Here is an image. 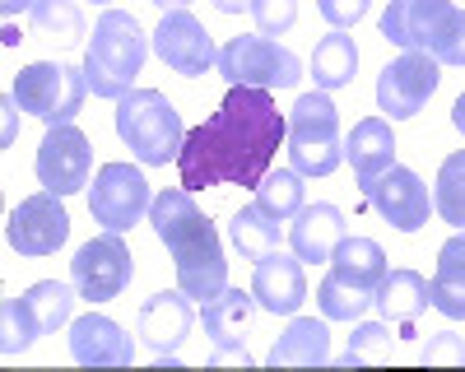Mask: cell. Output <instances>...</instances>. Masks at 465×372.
<instances>
[{"mask_svg": "<svg viewBox=\"0 0 465 372\" xmlns=\"http://www.w3.org/2000/svg\"><path fill=\"white\" fill-rule=\"evenodd\" d=\"M354 70H359L354 37H349L344 28H331L317 43V52H312V80H317V89H326V93L349 89V84H354Z\"/></svg>", "mask_w": 465, "mask_h": 372, "instance_id": "484cf974", "label": "cell"}, {"mask_svg": "<svg viewBox=\"0 0 465 372\" xmlns=\"http://www.w3.org/2000/svg\"><path fill=\"white\" fill-rule=\"evenodd\" d=\"M344 159L354 163V177H359V191L368 196L372 181L396 163V135H391V122L386 117H368L349 131L344 140Z\"/></svg>", "mask_w": 465, "mask_h": 372, "instance_id": "44dd1931", "label": "cell"}, {"mask_svg": "<svg viewBox=\"0 0 465 372\" xmlns=\"http://www.w3.org/2000/svg\"><path fill=\"white\" fill-rule=\"evenodd\" d=\"M372 308L381 312V321L391 326H414L423 312H429V279L419 270H386V279L377 284V298Z\"/></svg>", "mask_w": 465, "mask_h": 372, "instance_id": "603a6c76", "label": "cell"}, {"mask_svg": "<svg viewBox=\"0 0 465 372\" xmlns=\"http://www.w3.org/2000/svg\"><path fill=\"white\" fill-rule=\"evenodd\" d=\"M270 367H322L331 363V330L317 317H293L289 330L280 335L265 354Z\"/></svg>", "mask_w": 465, "mask_h": 372, "instance_id": "7402d4cb", "label": "cell"}, {"mask_svg": "<svg viewBox=\"0 0 465 372\" xmlns=\"http://www.w3.org/2000/svg\"><path fill=\"white\" fill-rule=\"evenodd\" d=\"M368 5L372 0H317V10H322V19L331 28H354L368 15Z\"/></svg>", "mask_w": 465, "mask_h": 372, "instance_id": "e575fe53", "label": "cell"}, {"mask_svg": "<svg viewBox=\"0 0 465 372\" xmlns=\"http://www.w3.org/2000/svg\"><path fill=\"white\" fill-rule=\"evenodd\" d=\"M252 308H256L252 289H223V293H214L205 303V335L219 349L242 345V330L252 321Z\"/></svg>", "mask_w": 465, "mask_h": 372, "instance_id": "4316f807", "label": "cell"}, {"mask_svg": "<svg viewBox=\"0 0 465 372\" xmlns=\"http://www.w3.org/2000/svg\"><path fill=\"white\" fill-rule=\"evenodd\" d=\"M391 354H396L391 321H368V326H359L354 335H349L340 363L344 367H354V363H381V358H391Z\"/></svg>", "mask_w": 465, "mask_h": 372, "instance_id": "1f68e13d", "label": "cell"}, {"mask_svg": "<svg viewBox=\"0 0 465 372\" xmlns=\"http://www.w3.org/2000/svg\"><path fill=\"white\" fill-rule=\"evenodd\" d=\"M214 363H242V367H247V363H252V354H247V345H228V349H219V354H214Z\"/></svg>", "mask_w": 465, "mask_h": 372, "instance_id": "8d00e7d4", "label": "cell"}, {"mask_svg": "<svg viewBox=\"0 0 465 372\" xmlns=\"http://www.w3.org/2000/svg\"><path fill=\"white\" fill-rule=\"evenodd\" d=\"M381 37L401 52H429L438 65H465V10L456 0H391Z\"/></svg>", "mask_w": 465, "mask_h": 372, "instance_id": "3957f363", "label": "cell"}, {"mask_svg": "<svg viewBox=\"0 0 465 372\" xmlns=\"http://www.w3.org/2000/svg\"><path fill=\"white\" fill-rule=\"evenodd\" d=\"M433 210L451 223V229H465V149L442 159L438 186H433Z\"/></svg>", "mask_w": 465, "mask_h": 372, "instance_id": "4dcf8cb0", "label": "cell"}, {"mask_svg": "<svg viewBox=\"0 0 465 372\" xmlns=\"http://www.w3.org/2000/svg\"><path fill=\"white\" fill-rule=\"evenodd\" d=\"M210 5L219 15H242V10H252V0H210Z\"/></svg>", "mask_w": 465, "mask_h": 372, "instance_id": "74e56055", "label": "cell"}, {"mask_svg": "<svg viewBox=\"0 0 465 372\" xmlns=\"http://www.w3.org/2000/svg\"><path fill=\"white\" fill-rule=\"evenodd\" d=\"M15 103L28 112V117L47 122V126H65L80 117L84 107V93H89V80H84V65L74 70L65 61H33L19 70L15 80Z\"/></svg>", "mask_w": 465, "mask_h": 372, "instance_id": "ba28073f", "label": "cell"}, {"mask_svg": "<svg viewBox=\"0 0 465 372\" xmlns=\"http://www.w3.org/2000/svg\"><path fill=\"white\" fill-rule=\"evenodd\" d=\"M228 238L247 260H261L280 247V219L265 214L261 205H242L238 214L228 219Z\"/></svg>", "mask_w": 465, "mask_h": 372, "instance_id": "83f0119b", "label": "cell"}, {"mask_svg": "<svg viewBox=\"0 0 465 372\" xmlns=\"http://www.w3.org/2000/svg\"><path fill=\"white\" fill-rule=\"evenodd\" d=\"M252 19L261 37H284L298 24V0H252Z\"/></svg>", "mask_w": 465, "mask_h": 372, "instance_id": "836d02e7", "label": "cell"}, {"mask_svg": "<svg viewBox=\"0 0 465 372\" xmlns=\"http://www.w3.org/2000/svg\"><path fill=\"white\" fill-rule=\"evenodd\" d=\"M153 5H159V10H186L191 0H153Z\"/></svg>", "mask_w": 465, "mask_h": 372, "instance_id": "ab89813d", "label": "cell"}, {"mask_svg": "<svg viewBox=\"0 0 465 372\" xmlns=\"http://www.w3.org/2000/svg\"><path fill=\"white\" fill-rule=\"evenodd\" d=\"M419 358L423 363H465V340L451 330H438V335H429V345H423Z\"/></svg>", "mask_w": 465, "mask_h": 372, "instance_id": "d590c367", "label": "cell"}, {"mask_svg": "<svg viewBox=\"0 0 465 372\" xmlns=\"http://www.w3.org/2000/svg\"><path fill=\"white\" fill-rule=\"evenodd\" d=\"M153 52H159V61L173 74H186V80L210 74L219 65L214 37L205 33V24L191 15V10H163V24L153 28Z\"/></svg>", "mask_w": 465, "mask_h": 372, "instance_id": "5bb4252c", "label": "cell"}, {"mask_svg": "<svg viewBox=\"0 0 465 372\" xmlns=\"http://www.w3.org/2000/svg\"><path fill=\"white\" fill-rule=\"evenodd\" d=\"M191 326H196V308H191V293L182 289H163L140 303V317H135V335L149 345L153 363H177V349L182 340L191 335Z\"/></svg>", "mask_w": 465, "mask_h": 372, "instance_id": "9a60e30c", "label": "cell"}, {"mask_svg": "<svg viewBox=\"0 0 465 372\" xmlns=\"http://www.w3.org/2000/svg\"><path fill=\"white\" fill-rule=\"evenodd\" d=\"M429 303L447 321H465V229H456L438 251V270L429 279Z\"/></svg>", "mask_w": 465, "mask_h": 372, "instance_id": "cb8c5ba5", "label": "cell"}, {"mask_svg": "<svg viewBox=\"0 0 465 372\" xmlns=\"http://www.w3.org/2000/svg\"><path fill=\"white\" fill-rule=\"evenodd\" d=\"M289 163L302 177H331L344 163V140H340V112L326 89L302 93L289 112Z\"/></svg>", "mask_w": 465, "mask_h": 372, "instance_id": "8992f818", "label": "cell"}, {"mask_svg": "<svg viewBox=\"0 0 465 372\" xmlns=\"http://www.w3.org/2000/svg\"><path fill=\"white\" fill-rule=\"evenodd\" d=\"M74 298H80V289L61 279H37L19 298H5V308H0V354L15 358L37 335H52L56 326H65L74 312Z\"/></svg>", "mask_w": 465, "mask_h": 372, "instance_id": "52a82bcc", "label": "cell"}, {"mask_svg": "<svg viewBox=\"0 0 465 372\" xmlns=\"http://www.w3.org/2000/svg\"><path fill=\"white\" fill-rule=\"evenodd\" d=\"M131 279H135V260H131V247H126L122 233L103 229L70 260V284L80 289L84 303H112V298L126 293Z\"/></svg>", "mask_w": 465, "mask_h": 372, "instance_id": "30bf717a", "label": "cell"}, {"mask_svg": "<svg viewBox=\"0 0 465 372\" xmlns=\"http://www.w3.org/2000/svg\"><path fill=\"white\" fill-rule=\"evenodd\" d=\"M70 358L84 367H126L135 363V345L112 317L84 312L70 321Z\"/></svg>", "mask_w": 465, "mask_h": 372, "instance_id": "d6986e66", "label": "cell"}, {"mask_svg": "<svg viewBox=\"0 0 465 372\" xmlns=\"http://www.w3.org/2000/svg\"><path fill=\"white\" fill-rule=\"evenodd\" d=\"M149 210H153V191H149L140 168H131V163H103L98 168L94 191H89L94 223H103L107 233H131Z\"/></svg>", "mask_w": 465, "mask_h": 372, "instance_id": "8fae6325", "label": "cell"}, {"mask_svg": "<svg viewBox=\"0 0 465 372\" xmlns=\"http://www.w3.org/2000/svg\"><path fill=\"white\" fill-rule=\"evenodd\" d=\"M144 56H149V37L140 19L126 10H103L84 52V80L94 98H112V103L126 98L135 89V74L144 70Z\"/></svg>", "mask_w": 465, "mask_h": 372, "instance_id": "277c9868", "label": "cell"}, {"mask_svg": "<svg viewBox=\"0 0 465 372\" xmlns=\"http://www.w3.org/2000/svg\"><path fill=\"white\" fill-rule=\"evenodd\" d=\"M331 275L349 289H359V293H372L377 298V284L386 279V251L381 242L372 238H344L331 256Z\"/></svg>", "mask_w": 465, "mask_h": 372, "instance_id": "d4e9b609", "label": "cell"}, {"mask_svg": "<svg viewBox=\"0 0 465 372\" xmlns=\"http://www.w3.org/2000/svg\"><path fill=\"white\" fill-rule=\"evenodd\" d=\"M149 223L159 242L168 247L173 266H177V289L210 303L214 293L228 289V260H223V242L214 233V223L205 219V210L191 201L186 186H163L153 196Z\"/></svg>", "mask_w": 465, "mask_h": 372, "instance_id": "7a4b0ae2", "label": "cell"}, {"mask_svg": "<svg viewBox=\"0 0 465 372\" xmlns=\"http://www.w3.org/2000/svg\"><path fill=\"white\" fill-rule=\"evenodd\" d=\"M116 135L126 140V149L144 168H168V159L182 154V112L168 103L159 89H131L126 98H116Z\"/></svg>", "mask_w": 465, "mask_h": 372, "instance_id": "5b68a950", "label": "cell"}, {"mask_svg": "<svg viewBox=\"0 0 465 372\" xmlns=\"http://www.w3.org/2000/svg\"><path fill=\"white\" fill-rule=\"evenodd\" d=\"M5 238H10V247L19 251V256H52L65 238H70V214H65V205H61V196H52L47 186L37 196H28V201H19L15 210H10V223H5Z\"/></svg>", "mask_w": 465, "mask_h": 372, "instance_id": "2e32d148", "label": "cell"}, {"mask_svg": "<svg viewBox=\"0 0 465 372\" xmlns=\"http://www.w3.org/2000/svg\"><path fill=\"white\" fill-rule=\"evenodd\" d=\"M89 172H94V149H89V135L65 122V126H52L43 135V149H37V181L47 186L52 196H74L89 186Z\"/></svg>", "mask_w": 465, "mask_h": 372, "instance_id": "4fadbf2b", "label": "cell"}, {"mask_svg": "<svg viewBox=\"0 0 465 372\" xmlns=\"http://www.w3.org/2000/svg\"><path fill=\"white\" fill-rule=\"evenodd\" d=\"M317 308H322L326 321H359V317L372 308V293L349 289V284H340V279L326 270V279L317 284Z\"/></svg>", "mask_w": 465, "mask_h": 372, "instance_id": "d6a6232c", "label": "cell"}, {"mask_svg": "<svg viewBox=\"0 0 465 372\" xmlns=\"http://www.w3.org/2000/svg\"><path fill=\"white\" fill-rule=\"evenodd\" d=\"M438 80L442 74H438V61L429 52H405L377 74V107L391 122H410L429 107V98L438 93Z\"/></svg>", "mask_w": 465, "mask_h": 372, "instance_id": "7c38bea8", "label": "cell"}, {"mask_svg": "<svg viewBox=\"0 0 465 372\" xmlns=\"http://www.w3.org/2000/svg\"><path fill=\"white\" fill-rule=\"evenodd\" d=\"M252 298L256 308L270 317H293L307 298V275H302V260L293 251H270L256 260V275H252Z\"/></svg>", "mask_w": 465, "mask_h": 372, "instance_id": "ac0fdd59", "label": "cell"}, {"mask_svg": "<svg viewBox=\"0 0 465 372\" xmlns=\"http://www.w3.org/2000/svg\"><path fill=\"white\" fill-rule=\"evenodd\" d=\"M284 135H289V117L275 107L270 89L228 84V98L219 103L214 117H205L196 131H186L177 154V177L186 191L261 186Z\"/></svg>", "mask_w": 465, "mask_h": 372, "instance_id": "6da1fadb", "label": "cell"}, {"mask_svg": "<svg viewBox=\"0 0 465 372\" xmlns=\"http://www.w3.org/2000/svg\"><path fill=\"white\" fill-rule=\"evenodd\" d=\"M94 5H107V0H94Z\"/></svg>", "mask_w": 465, "mask_h": 372, "instance_id": "60d3db41", "label": "cell"}, {"mask_svg": "<svg viewBox=\"0 0 465 372\" xmlns=\"http://www.w3.org/2000/svg\"><path fill=\"white\" fill-rule=\"evenodd\" d=\"M28 15H33V28L56 47H74L84 37V15L74 0H33Z\"/></svg>", "mask_w": 465, "mask_h": 372, "instance_id": "f1b7e54d", "label": "cell"}, {"mask_svg": "<svg viewBox=\"0 0 465 372\" xmlns=\"http://www.w3.org/2000/svg\"><path fill=\"white\" fill-rule=\"evenodd\" d=\"M256 205L265 214H275L280 223L293 219L302 210V172L298 168H270L261 177V186H256Z\"/></svg>", "mask_w": 465, "mask_h": 372, "instance_id": "f546056e", "label": "cell"}, {"mask_svg": "<svg viewBox=\"0 0 465 372\" xmlns=\"http://www.w3.org/2000/svg\"><path fill=\"white\" fill-rule=\"evenodd\" d=\"M214 70L228 84H247V89H293L302 80V61L289 47H280L275 37H261V33L228 37L219 47Z\"/></svg>", "mask_w": 465, "mask_h": 372, "instance_id": "9c48e42d", "label": "cell"}, {"mask_svg": "<svg viewBox=\"0 0 465 372\" xmlns=\"http://www.w3.org/2000/svg\"><path fill=\"white\" fill-rule=\"evenodd\" d=\"M451 126L465 135V93H460V98H456V107H451Z\"/></svg>", "mask_w": 465, "mask_h": 372, "instance_id": "f35d334b", "label": "cell"}, {"mask_svg": "<svg viewBox=\"0 0 465 372\" xmlns=\"http://www.w3.org/2000/svg\"><path fill=\"white\" fill-rule=\"evenodd\" d=\"M368 201L401 233H419L423 223H429V214H433V196H429V186H423V177L410 172V168H401V163H391L372 181Z\"/></svg>", "mask_w": 465, "mask_h": 372, "instance_id": "e0dca14e", "label": "cell"}, {"mask_svg": "<svg viewBox=\"0 0 465 372\" xmlns=\"http://www.w3.org/2000/svg\"><path fill=\"white\" fill-rule=\"evenodd\" d=\"M349 233H344V214L335 210V205H326V201H317V205H302L298 214H293V223H289V247H293V256L298 260H326L331 266V256H335V247L344 242Z\"/></svg>", "mask_w": 465, "mask_h": 372, "instance_id": "ffe728a7", "label": "cell"}]
</instances>
